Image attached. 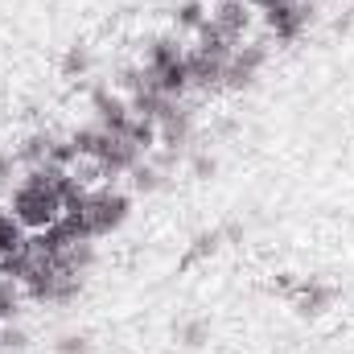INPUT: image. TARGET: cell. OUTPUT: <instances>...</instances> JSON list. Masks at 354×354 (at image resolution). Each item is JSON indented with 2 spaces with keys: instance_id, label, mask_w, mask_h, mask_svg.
Returning <instances> with one entry per match:
<instances>
[{
  "instance_id": "cell-1",
  "label": "cell",
  "mask_w": 354,
  "mask_h": 354,
  "mask_svg": "<svg viewBox=\"0 0 354 354\" xmlns=\"http://www.w3.org/2000/svg\"><path fill=\"white\" fill-rule=\"evenodd\" d=\"M91 161L99 165L103 177H124V174H132V165L145 161V153H140L128 136H115V132H103V128H99V145H95Z\"/></svg>"
},
{
  "instance_id": "cell-2",
  "label": "cell",
  "mask_w": 354,
  "mask_h": 354,
  "mask_svg": "<svg viewBox=\"0 0 354 354\" xmlns=\"http://www.w3.org/2000/svg\"><path fill=\"white\" fill-rule=\"evenodd\" d=\"M91 115L103 132H115V136H128L136 111L128 103V95H120L115 87H95L91 91Z\"/></svg>"
},
{
  "instance_id": "cell-3",
  "label": "cell",
  "mask_w": 354,
  "mask_h": 354,
  "mask_svg": "<svg viewBox=\"0 0 354 354\" xmlns=\"http://www.w3.org/2000/svg\"><path fill=\"white\" fill-rule=\"evenodd\" d=\"M264 66H268V41H243V46H235V54L227 62L223 87L227 91H252Z\"/></svg>"
},
{
  "instance_id": "cell-4",
  "label": "cell",
  "mask_w": 354,
  "mask_h": 354,
  "mask_svg": "<svg viewBox=\"0 0 354 354\" xmlns=\"http://www.w3.org/2000/svg\"><path fill=\"white\" fill-rule=\"evenodd\" d=\"M189 140H194V111L185 103H169L165 115L157 120V149L181 157L189 149Z\"/></svg>"
},
{
  "instance_id": "cell-5",
  "label": "cell",
  "mask_w": 354,
  "mask_h": 354,
  "mask_svg": "<svg viewBox=\"0 0 354 354\" xmlns=\"http://www.w3.org/2000/svg\"><path fill=\"white\" fill-rule=\"evenodd\" d=\"M334 301H338V288L326 284V280H305V284H297V292H292V309H297L301 317H322Z\"/></svg>"
},
{
  "instance_id": "cell-6",
  "label": "cell",
  "mask_w": 354,
  "mask_h": 354,
  "mask_svg": "<svg viewBox=\"0 0 354 354\" xmlns=\"http://www.w3.org/2000/svg\"><path fill=\"white\" fill-rule=\"evenodd\" d=\"M210 21H214V29L227 37V41H243V33L252 29V8H248V0H231V4H214V12H210Z\"/></svg>"
},
{
  "instance_id": "cell-7",
  "label": "cell",
  "mask_w": 354,
  "mask_h": 354,
  "mask_svg": "<svg viewBox=\"0 0 354 354\" xmlns=\"http://www.w3.org/2000/svg\"><path fill=\"white\" fill-rule=\"evenodd\" d=\"M227 248V231L223 227H206V231H198L194 239H189V248H185V256H181V272L194 264H202V260H210V256H218Z\"/></svg>"
},
{
  "instance_id": "cell-8",
  "label": "cell",
  "mask_w": 354,
  "mask_h": 354,
  "mask_svg": "<svg viewBox=\"0 0 354 354\" xmlns=\"http://www.w3.org/2000/svg\"><path fill=\"white\" fill-rule=\"evenodd\" d=\"M174 338L181 351H202L210 342V322L206 317H181L174 326Z\"/></svg>"
},
{
  "instance_id": "cell-9",
  "label": "cell",
  "mask_w": 354,
  "mask_h": 354,
  "mask_svg": "<svg viewBox=\"0 0 354 354\" xmlns=\"http://www.w3.org/2000/svg\"><path fill=\"white\" fill-rule=\"evenodd\" d=\"M50 140H54V132H37V136H29V140L17 149V161L25 165V174H29V169H46V161H50Z\"/></svg>"
},
{
  "instance_id": "cell-10",
  "label": "cell",
  "mask_w": 354,
  "mask_h": 354,
  "mask_svg": "<svg viewBox=\"0 0 354 354\" xmlns=\"http://www.w3.org/2000/svg\"><path fill=\"white\" fill-rule=\"evenodd\" d=\"M29 243V231L12 218V210L8 206H0V260L4 256H12V252H21Z\"/></svg>"
},
{
  "instance_id": "cell-11",
  "label": "cell",
  "mask_w": 354,
  "mask_h": 354,
  "mask_svg": "<svg viewBox=\"0 0 354 354\" xmlns=\"http://www.w3.org/2000/svg\"><path fill=\"white\" fill-rule=\"evenodd\" d=\"M128 185H132V194H157L161 185H165V169L157 165V161H140V165H132V174H128Z\"/></svg>"
},
{
  "instance_id": "cell-12",
  "label": "cell",
  "mask_w": 354,
  "mask_h": 354,
  "mask_svg": "<svg viewBox=\"0 0 354 354\" xmlns=\"http://www.w3.org/2000/svg\"><path fill=\"white\" fill-rule=\"evenodd\" d=\"M206 17H210L206 0H181L174 8V29L177 33H198V29L206 25Z\"/></svg>"
},
{
  "instance_id": "cell-13",
  "label": "cell",
  "mask_w": 354,
  "mask_h": 354,
  "mask_svg": "<svg viewBox=\"0 0 354 354\" xmlns=\"http://www.w3.org/2000/svg\"><path fill=\"white\" fill-rule=\"evenodd\" d=\"M91 66H95V58H91L87 46H71V50L62 54V75H66V79H87Z\"/></svg>"
},
{
  "instance_id": "cell-14",
  "label": "cell",
  "mask_w": 354,
  "mask_h": 354,
  "mask_svg": "<svg viewBox=\"0 0 354 354\" xmlns=\"http://www.w3.org/2000/svg\"><path fill=\"white\" fill-rule=\"evenodd\" d=\"M21 292H25V288H21L12 276H4V272H0V326L17 317V309H21Z\"/></svg>"
},
{
  "instance_id": "cell-15",
  "label": "cell",
  "mask_w": 354,
  "mask_h": 354,
  "mask_svg": "<svg viewBox=\"0 0 354 354\" xmlns=\"http://www.w3.org/2000/svg\"><path fill=\"white\" fill-rule=\"evenodd\" d=\"M91 351H95V342H91L87 330H66V334L54 338V354H91Z\"/></svg>"
},
{
  "instance_id": "cell-16",
  "label": "cell",
  "mask_w": 354,
  "mask_h": 354,
  "mask_svg": "<svg viewBox=\"0 0 354 354\" xmlns=\"http://www.w3.org/2000/svg\"><path fill=\"white\" fill-rule=\"evenodd\" d=\"M25 346H29V330L17 326V322H4V326H0V351L4 354H21Z\"/></svg>"
},
{
  "instance_id": "cell-17",
  "label": "cell",
  "mask_w": 354,
  "mask_h": 354,
  "mask_svg": "<svg viewBox=\"0 0 354 354\" xmlns=\"http://www.w3.org/2000/svg\"><path fill=\"white\" fill-rule=\"evenodd\" d=\"M189 174L198 177V181H210V177H218V157H214L210 149H198V153H189Z\"/></svg>"
},
{
  "instance_id": "cell-18",
  "label": "cell",
  "mask_w": 354,
  "mask_h": 354,
  "mask_svg": "<svg viewBox=\"0 0 354 354\" xmlns=\"http://www.w3.org/2000/svg\"><path fill=\"white\" fill-rule=\"evenodd\" d=\"M17 165H21L17 153H4V149H0V189H12V185H17V181H12Z\"/></svg>"
},
{
  "instance_id": "cell-19",
  "label": "cell",
  "mask_w": 354,
  "mask_h": 354,
  "mask_svg": "<svg viewBox=\"0 0 354 354\" xmlns=\"http://www.w3.org/2000/svg\"><path fill=\"white\" fill-rule=\"evenodd\" d=\"M214 4H231V0H214Z\"/></svg>"
}]
</instances>
